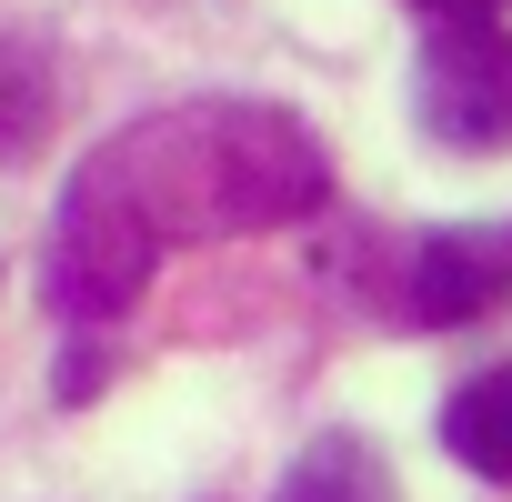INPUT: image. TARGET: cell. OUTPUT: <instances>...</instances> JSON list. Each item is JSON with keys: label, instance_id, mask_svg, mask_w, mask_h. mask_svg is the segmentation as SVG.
Returning <instances> with one entry per match:
<instances>
[{"label": "cell", "instance_id": "obj_1", "mask_svg": "<svg viewBox=\"0 0 512 502\" xmlns=\"http://www.w3.org/2000/svg\"><path fill=\"white\" fill-rule=\"evenodd\" d=\"M151 251L171 241H231V231H282L332 201V151L272 111V101H181L131 131H111L81 171Z\"/></svg>", "mask_w": 512, "mask_h": 502}, {"label": "cell", "instance_id": "obj_2", "mask_svg": "<svg viewBox=\"0 0 512 502\" xmlns=\"http://www.w3.org/2000/svg\"><path fill=\"white\" fill-rule=\"evenodd\" d=\"M412 121L442 151H512V31L502 21H442L412 61Z\"/></svg>", "mask_w": 512, "mask_h": 502}, {"label": "cell", "instance_id": "obj_3", "mask_svg": "<svg viewBox=\"0 0 512 502\" xmlns=\"http://www.w3.org/2000/svg\"><path fill=\"white\" fill-rule=\"evenodd\" d=\"M41 292H51V312H71V322H121L131 302H141V282L161 272V251L101 201V191H61V211H51V251H41Z\"/></svg>", "mask_w": 512, "mask_h": 502}, {"label": "cell", "instance_id": "obj_4", "mask_svg": "<svg viewBox=\"0 0 512 502\" xmlns=\"http://www.w3.org/2000/svg\"><path fill=\"white\" fill-rule=\"evenodd\" d=\"M512 292V231H432V241H412V292H402V312L412 322H472V312H492Z\"/></svg>", "mask_w": 512, "mask_h": 502}, {"label": "cell", "instance_id": "obj_5", "mask_svg": "<svg viewBox=\"0 0 512 502\" xmlns=\"http://www.w3.org/2000/svg\"><path fill=\"white\" fill-rule=\"evenodd\" d=\"M442 452L482 482H512V372H482L442 402Z\"/></svg>", "mask_w": 512, "mask_h": 502}, {"label": "cell", "instance_id": "obj_6", "mask_svg": "<svg viewBox=\"0 0 512 502\" xmlns=\"http://www.w3.org/2000/svg\"><path fill=\"white\" fill-rule=\"evenodd\" d=\"M272 502H402V492H392V462H382L362 432H322V442L282 472Z\"/></svg>", "mask_w": 512, "mask_h": 502}, {"label": "cell", "instance_id": "obj_7", "mask_svg": "<svg viewBox=\"0 0 512 502\" xmlns=\"http://www.w3.org/2000/svg\"><path fill=\"white\" fill-rule=\"evenodd\" d=\"M51 121V61L41 51H0V161L31 151Z\"/></svg>", "mask_w": 512, "mask_h": 502}, {"label": "cell", "instance_id": "obj_8", "mask_svg": "<svg viewBox=\"0 0 512 502\" xmlns=\"http://www.w3.org/2000/svg\"><path fill=\"white\" fill-rule=\"evenodd\" d=\"M422 11H432V21H492L502 0H422Z\"/></svg>", "mask_w": 512, "mask_h": 502}]
</instances>
